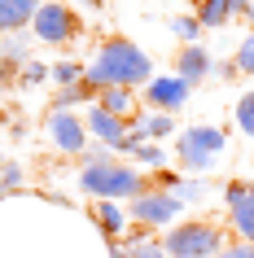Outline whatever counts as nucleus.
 Segmentation results:
<instances>
[{
  "label": "nucleus",
  "mask_w": 254,
  "mask_h": 258,
  "mask_svg": "<svg viewBox=\"0 0 254 258\" xmlns=\"http://www.w3.org/2000/svg\"><path fill=\"white\" fill-rule=\"evenodd\" d=\"M83 83H88L92 92H106V88H149V83H154V61H149L132 40H123V35H101L92 61H88Z\"/></svg>",
  "instance_id": "obj_1"
},
{
  "label": "nucleus",
  "mask_w": 254,
  "mask_h": 258,
  "mask_svg": "<svg viewBox=\"0 0 254 258\" xmlns=\"http://www.w3.org/2000/svg\"><path fill=\"white\" fill-rule=\"evenodd\" d=\"M79 188L88 192V197H101V202H114V197H140V192L154 188V179L145 175V171H136V166L127 162H114V158H106V162H88L79 171Z\"/></svg>",
  "instance_id": "obj_2"
},
{
  "label": "nucleus",
  "mask_w": 254,
  "mask_h": 258,
  "mask_svg": "<svg viewBox=\"0 0 254 258\" xmlns=\"http://www.w3.org/2000/svg\"><path fill=\"white\" fill-rule=\"evenodd\" d=\"M162 245L171 258H215L224 249V228L215 219H184L162 232Z\"/></svg>",
  "instance_id": "obj_3"
},
{
  "label": "nucleus",
  "mask_w": 254,
  "mask_h": 258,
  "mask_svg": "<svg viewBox=\"0 0 254 258\" xmlns=\"http://www.w3.org/2000/svg\"><path fill=\"white\" fill-rule=\"evenodd\" d=\"M224 149H228V132L224 127H211V122H193L175 140V158H180V166L188 175H206Z\"/></svg>",
  "instance_id": "obj_4"
},
{
  "label": "nucleus",
  "mask_w": 254,
  "mask_h": 258,
  "mask_svg": "<svg viewBox=\"0 0 254 258\" xmlns=\"http://www.w3.org/2000/svg\"><path fill=\"white\" fill-rule=\"evenodd\" d=\"M31 31H35V40L40 44H70L79 40V14L70 9V5H62V0H44L40 14H35V22H31Z\"/></svg>",
  "instance_id": "obj_5"
},
{
  "label": "nucleus",
  "mask_w": 254,
  "mask_h": 258,
  "mask_svg": "<svg viewBox=\"0 0 254 258\" xmlns=\"http://www.w3.org/2000/svg\"><path fill=\"white\" fill-rule=\"evenodd\" d=\"M180 210H184V202L175 192H162V188H149V192H140V197L127 202V215L140 228H171L175 219H180Z\"/></svg>",
  "instance_id": "obj_6"
},
{
  "label": "nucleus",
  "mask_w": 254,
  "mask_h": 258,
  "mask_svg": "<svg viewBox=\"0 0 254 258\" xmlns=\"http://www.w3.org/2000/svg\"><path fill=\"white\" fill-rule=\"evenodd\" d=\"M48 136L57 140L62 153L83 158V149H88V122L79 118V109H53L48 114Z\"/></svg>",
  "instance_id": "obj_7"
},
{
  "label": "nucleus",
  "mask_w": 254,
  "mask_h": 258,
  "mask_svg": "<svg viewBox=\"0 0 254 258\" xmlns=\"http://www.w3.org/2000/svg\"><path fill=\"white\" fill-rule=\"evenodd\" d=\"M188 92H193V88H188L180 75H158V79L145 88V101H149L154 114H175V109L188 105Z\"/></svg>",
  "instance_id": "obj_8"
},
{
  "label": "nucleus",
  "mask_w": 254,
  "mask_h": 258,
  "mask_svg": "<svg viewBox=\"0 0 254 258\" xmlns=\"http://www.w3.org/2000/svg\"><path fill=\"white\" fill-rule=\"evenodd\" d=\"M83 122H88V132H92V136L101 140V145H110L114 153H119V145L127 140V127H132L127 118H119V114H110V109H101L96 101L88 105V114H83Z\"/></svg>",
  "instance_id": "obj_9"
},
{
  "label": "nucleus",
  "mask_w": 254,
  "mask_h": 258,
  "mask_svg": "<svg viewBox=\"0 0 254 258\" xmlns=\"http://www.w3.org/2000/svg\"><path fill=\"white\" fill-rule=\"evenodd\" d=\"M171 75H180L188 88H197L206 75H215V61H211V53H206L201 44H184L180 57H175V70H171Z\"/></svg>",
  "instance_id": "obj_10"
},
{
  "label": "nucleus",
  "mask_w": 254,
  "mask_h": 258,
  "mask_svg": "<svg viewBox=\"0 0 254 258\" xmlns=\"http://www.w3.org/2000/svg\"><path fill=\"white\" fill-rule=\"evenodd\" d=\"M40 14V0H0V35H18L27 31Z\"/></svg>",
  "instance_id": "obj_11"
},
{
  "label": "nucleus",
  "mask_w": 254,
  "mask_h": 258,
  "mask_svg": "<svg viewBox=\"0 0 254 258\" xmlns=\"http://www.w3.org/2000/svg\"><path fill=\"white\" fill-rule=\"evenodd\" d=\"M88 215L96 219V228L106 232V241H110V245H119V241H123L127 219H123V206H119V202H101V197H92V202H88Z\"/></svg>",
  "instance_id": "obj_12"
},
{
  "label": "nucleus",
  "mask_w": 254,
  "mask_h": 258,
  "mask_svg": "<svg viewBox=\"0 0 254 258\" xmlns=\"http://www.w3.org/2000/svg\"><path fill=\"white\" fill-rule=\"evenodd\" d=\"M237 18V0H197V22L201 31H219Z\"/></svg>",
  "instance_id": "obj_13"
},
{
  "label": "nucleus",
  "mask_w": 254,
  "mask_h": 258,
  "mask_svg": "<svg viewBox=\"0 0 254 258\" xmlns=\"http://www.w3.org/2000/svg\"><path fill=\"white\" fill-rule=\"evenodd\" d=\"M228 219H232L237 241H250V245H254V179H250V192H245V197L228 210Z\"/></svg>",
  "instance_id": "obj_14"
},
{
  "label": "nucleus",
  "mask_w": 254,
  "mask_h": 258,
  "mask_svg": "<svg viewBox=\"0 0 254 258\" xmlns=\"http://www.w3.org/2000/svg\"><path fill=\"white\" fill-rule=\"evenodd\" d=\"M96 105L101 109H110V114H119V118H140L136 114V96H132V88H106V92H96Z\"/></svg>",
  "instance_id": "obj_15"
},
{
  "label": "nucleus",
  "mask_w": 254,
  "mask_h": 258,
  "mask_svg": "<svg viewBox=\"0 0 254 258\" xmlns=\"http://www.w3.org/2000/svg\"><path fill=\"white\" fill-rule=\"evenodd\" d=\"M31 40H35V31H18V35H5L0 40V57L9 61L14 70H22L31 61Z\"/></svg>",
  "instance_id": "obj_16"
},
{
  "label": "nucleus",
  "mask_w": 254,
  "mask_h": 258,
  "mask_svg": "<svg viewBox=\"0 0 254 258\" xmlns=\"http://www.w3.org/2000/svg\"><path fill=\"white\" fill-rule=\"evenodd\" d=\"M83 101H96V92L88 83H79V88H57V92L48 96V114H53V109H79Z\"/></svg>",
  "instance_id": "obj_17"
},
{
  "label": "nucleus",
  "mask_w": 254,
  "mask_h": 258,
  "mask_svg": "<svg viewBox=\"0 0 254 258\" xmlns=\"http://www.w3.org/2000/svg\"><path fill=\"white\" fill-rule=\"evenodd\" d=\"M83 75H88V61H75V57H66V61L53 66V83L57 88H79Z\"/></svg>",
  "instance_id": "obj_18"
},
{
  "label": "nucleus",
  "mask_w": 254,
  "mask_h": 258,
  "mask_svg": "<svg viewBox=\"0 0 254 258\" xmlns=\"http://www.w3.org/2000/svg\"><path fill=\"white\" fill-rule=\"evenodd\" d=\"M171 35H175V40H184V44H197V35H201L197 14H175L171 18Z\"/></svg>",
  "instance_id": "obj_19"
},
{
  "label": "nucleus",
  "mask_w": 254,
  "mask_h": 258,
  "mask_svg": "<svg viewBox=\"0 0 254 258\" xmlns=\"http://www.w3.org/2000/svg\"><path fill=\"white\" fill-rule=\"evenodd\" d=\"M44 79H53V66H44L40 57H31L27 66L18 70V83H22V88H31V83H44Z\"/></svg>",
  "instance_id": "obj_20"
},
{
  "label": "nucleus",
  "mask_w": 254,
  "mask_h": 258,
  "mask_svg": "<svg viewBox=\"0 0 254 258\" xmlns=\"http://www.w3.org/2000/svg\"><path fill=\"white\" fill-rule=\"evenodd\" d=\"M232 114H237V127H241V132H245V136H254V92H241Z\"/></svg>",
  "instance_id": "obj_21"
},
{
  "label": "nucleus",
  "mask_w": 254,
  "mask_h": 258,
  "mask_svg": "<svg viewBox=\"0 0 254 258\" xmlns=\"http://www.w3.org/2000/svg\"><path fill=\"white\" fill-rule=\"evenodd\" d=\"M232 61H237L241 75H250V79H254V31L241 40V48H237V57H232Z\"/></svg>",
  "instance_id": "obj_22"
},
{
  "label": "nucleus",
  "mask_w": 254,
  "mask_h": 258,
  "mask_svg": "<svg viewBox=\"0 0 254 258\" xmlns=\"http://www.w3.org/2000/svg\"><path fill=\"white\" fill-rule=\"evenodd\" d=\"M145 127H149V136L162 140V136H171L175 132V118L171 114H145Z\"/></svg>",
  "instance_id": "obj_23"
},
{
  "label": "nucleus",
  "mask_w": 254,
  "mask_h": 258,
  "mask_svg": "<svg viewBox=\"0 0 254 258\" xmlns=\"http://www.w3.org/2000/svg\"><path fill=\"white\" fill-rule=\"evenodd\" d=\"M132 158H136V162H145L149 171H162V162H167V158H162V149H158V145H140V149H136Z\"/></svg>",
  "instance_id": "obj_24"
},
{
  "label": "nucleus",
  "mask_w": 254,
  "mask_h": 258,
  "mask_svg": "<svg viewBox=\"0 0 254 258\" xmlns=\"http://www.w3.org/2000/svg\"><path fill=\"white\" fill-rule=\"evenodd\" d=\"M215 258H254V245L250 241H232V245H224Z\"/></svg>",
  "instance_id": "obj_25"
},
{
  "label": "nucleus",
  "mask_w": 254,
  "mask_h": 258,
  "mask_svg": "<svg viewBox=\"0 0 254 258\" xmlns=\"http://www.w3.org/2000/svg\"><path fill=\"white\" fill-rule=\"evenodd\" d=\"M175 197H180V202H197L201 184H197V179H180V184H175Z\"/></svg>",
  "instance_id": "obj_26"
},
{
  "label": "nucleus",
  "mask_w": 254,
  "mask_h": 258,
  "mask_svg": "<svg viewBox=\"0 0 254 258\" xmlns=\"http://www.w3.org/2000/svg\"><path fill=\"white\" fill-rule=\"evenodd\" d=\"M14 75H18V70L9 66V61H5V57H0V92H5V88H9V83H14Z\"/></svg>",
  "instance_id": "obj_27"
},
{
  "label": "nucleus",
  "mask_w": 254,
  "mask_h": 258,
  "mask_svg": "<svg viewBox=\"0 0 254 258\" xmlns=\"http://www.w3.org/2000/svg\"><path fill=\"white\" fill-rule=\"evenodd\" d=\"M219 79H241V70H237V61H219Z\"/></svg>",
  "instance_id": "obj_28"
},
{
  "label": "nucleus",
  "mask_w": 254,
  "mask_h": 258,
  "mask_svg": "<svg viewBox=\"0 0 254 258\" xmlns=\"http://www.w3.org/2000/svg\"><path fill=\"white\" fill-rule=\"evenodd\" d=\"M110 258H132L127 249H119V245H110Z\"/></svg>",
  "instance_id": "obj_29"
},
{
  "label": "nucleus",
  "mask_w": 254,
  "mask_h": 258,
  "mask_svg": "<svg viewBox=\"0 0 254 258\" xmlns=\"http://www.w3.org/2000/svg\"><path fill=\"white\" fill-rule=\"evenodd\" d=\"M79 5H88V9H101V5H106V0H79Z\"/></svg>",
  "instance_id": "obj_30"
}]
</instances>
